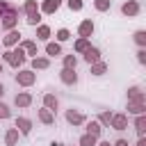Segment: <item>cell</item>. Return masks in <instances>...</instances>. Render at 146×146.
<instances>
[{"instance_id": "12", "label": "cell", "mask_w": 146, "mask_h": 146, "mask_svg": "<svg viewBox=\"0 0 146 146\" xmlns=\"http://www.w3.org/2000/svg\"><path fill=\"white\" fill-rule=\"evenodd\" d=\"M14 103H16V107H30L32 105V94L30 91H21V94H16Z\"/></svg>"}, {"instance_id": "32", "label": "cell", "mask_w": 146, "mask_h": 146, "mask_svg": "<svg viewBox=\"0 0 146 146\" xmlns=\"http://www.w3.org/2000/svg\"><path fill=\"white\" fill-rule=\"evenodd\" d=\"M96 121L100 123V128H105V125H110V121H112V112H100V116H98Z\"/></svg>"}, {"instance_id": "10", "label": "cell", "mask_w": 146, "mask_h": 146, "mask_svg": "<svg viewBox=\"0 0 146 146\" xmlns=\"http://www.w3.org/2000/svg\"><path fill=\"white\" fill-rule=\"evenodd\" d=\"M110 125H112L114 130H125V128H128V116H125V114H112Z\"/></svg>"}, {"instance_id": "28", "label": "cell", "mask_w": 146, "mask_h": 146, "mask_svg": "<svg viewBox=\"0 0 146 146\" xmlns=\"http://www.w3.org/2000/svg\"><path fill=\"white\" fill-rule=\"evenodd\" d=\"M96 141H98L96 137H91V135H87V132H84V135L80 137V141H78V146H96Z\"/></svg>"}, {"instance_id": "16", "label": "cell", "mask_w": 146, "mask_h": 146, "mask_svg": "<svg viewBox=\"0 0 146 146\" xmlns=\"http://www.w3.org/2000/svg\"><path fill=\"white\" fill-rule=\"evenodd\" d=\"M18 137H21V132H18L16 128H9V130L5 132V146H16V144H18Z\"/></svg>"}, {"instance_id": "26", "label": "cell", "mask_w": 146, "mask_h": 146, "mask_svg": "<svg viewBox=\"0 0 146 146\" xmlns=\"http://www.w3.org/2000/svg\"><path fill=\"white\" fill-rule=\"evenodd\" d=\"M89 46H91V43H89V39H82V36H80V39L73 43V50H75V52H84Z\"/></svg>"}, {"instance_id": "38", "label": "cell", "mask_w": 146, "mask_h": 146, "mask_svg": "<svg viewBox=\"0 0 146 146\" xmlns=\"http://www.w3.org/2000/svg\"><path fill=\"white\" fill-rule=\"evenodd\" d=\"M112 146H128V141H125V139H116Z\"/></svg>"}, {"instance_id": "20", "label": "cell", "mask_w": 146, "mask_h": 146, "mask_svg": "<svg viewBox=\"0 0 146 146\" xmlns=\"http://www.w3.org/2000/svg\"><path fill=\"white\" fill-rule=\"evenodd\" d=\"M46 55H50V57H59V55H62V46H59L57 41H48V43H46Z\"/></svg>"}, {"instance_id": "29", "label": "cell", "mask_w": 146, "mask_h": 146, "mask_svg": "<svg viewBox=\"0 0 146 146\" xmlns=\"http://www.w3.org/2000/svg\"><path fill=\"white\" fill-rule=\"evenodd\" d=\"M23 11H25V14L39 11V5H36V0H25V2H23Z\"/></svg>"}, {"instance_id": "7", "label": "cell", "mask_w": 146, "mask_h": 146, "mask_svg": "<svg viewBox=\"0 0 146 146\" xmlns=\"http://www.w3.org/2000/svg\"><path fill=\"white\" fill-rule=\"evenodd\" d=\"M59 80H62L64 84L73 87V84L78 82V73H75V68H62V73H59Z\"/></svg>"}, {"instance_id": "39", "label": "cell", "mask_w": 146, "mask_h": 146, "mask_svg": "<svg viewBox=\"0 0 146 146\" xmlns=\"http://www.w3.org/2000/svg\"><path fill=\"white\" fill-rule=\"evenodd\" d=\"M96 146H112V144H110L107 139H103V141H96Z\"/></svg>"}, {"instance_id": "31", "label": "cell", "mask_w": 146, "mask_h": 146, "mask_svg": "<svg viewBox=\"0 0 146 146\" xmlns=\"http://www.w3.org/2000/svg\"><path fill=\"white\" fill-rule=\"evenodd\" d=\"M135 43H137L139 48L146 46V32H144V30H137V32H135Z\"/></svg>"}, {"instance_id": "40", "label": "cell", "mask_w": 146, "mask_h": 146, "mask_svg": "<svg viewBox=\"0 0 146 146\" xmlns=\"http://www.w3.org/2000/svg\"><path fill=\"white\" fill-rule=\"evenodd\" d=\"M137 146H146V139H144V137H139V141H137Z\"/></svg>"}, {"instance_id": "3", "label": "cell", "mask_w": 146, "mask_h": 146, "mask_svg": "<svg viewBox=\"0 0 146 146\" xmlns=\"http://www.w3.org/2000/svg\"><path fill=\"white\" fill-rule=\"evenodd\" d=\"M36 82V73L32 71V68H21L18 73H16V84H21V87H32Z\"/></svg>"}, {"instance_id": "13", "label": "cell", "mask_w": 146, "mask_h": 146, "mask_svg": "<svg viewBox=\"0 0 146 146\" xmlns=\"http://www.w3.org/2000/svg\"><path fill=\"white\" fill-rule=\"evenodd\" d=\"M43 107H46V110H50V112L55 114V112H57V107H59L57 96H55V94H43Z\"/></svg>"}, {"instance_id": "30", "label": "cell", "mask_w": 146, "mask_h": 146, "mask_svg": "<svg viewBox=\"0 0 146 146\" xmlns=\"http://www.w3.org/2000/svg\"><path fill=\"white\" fill-rule=\"evenodd\" d=\"M78 66V57L71 52V55H64V68H75Z\"/></svg>"}, {"instance_id": "11", "label": "cell", "mask_w": 146, "mask_h": 146, "mask_svg": "<svg viewBox=\"0 0 146 146\" xmlns=\"http://www.w3.org/2000/svg\"><path fill=\"white\" fill-rule=\"evenodd\" d=\"M14 128H16L21 135H30V132H32V121H30V119H25V116H18Z\"/></svg>"}, {"instance_id": "9", "label": "cell", "mask_w": 146, "mask_h": 146, "mask_svg": "<svg viewBox=\"0 0 146 146\" xmlns=\"http://www.w3.org/2000/svg\"><path fill=\"white\" fill-rule=\"evenodd\" d=\"M82 55H84V62H87L89 66H91V64H96V62H100V50H98L96 46H89Z\"/></svg>"}, {"instance_id": "36", "label": "cell", "mask_w": 146, "mask_h": 146, "mask_svg": "<svg viewBox=\"0 0 146 146\" xmlns=\"http://www.w3.org/2000/svg\"><path fill=\"white\" fill-rule=\"evenodd\" d=\"M9 116H11V110L5 103H0V119H9Z\"/></svg>"}, {"instance_id": "34", "label": "cell", "mask_w": 146, "mask_h": 146, "mask_svg": "<svg viewBox=\"0 0 146 146\" xmlns=\"http://www.w3.org/2000/svg\"><path fill=\"white\" fill-rule=\"evenodd\" d=\"M55 36H57V43H62V41H68V39H71V32H68L66 27H62V30H57Z\"/></svg>"}, {"instance_id": "14", "label": "cell", "mask_w": 146, "mask_h": 146, "mask_svg": "<svg viewBox=\"0 0 146 146\" xmlns=\"http://www.w3.org/2000/svg\"><path fill=\"white\" fill-rule=\"evenodd\" d=\"M62 7V0H43L41 2V14H55Z\"/></svg>"}, {"instance_id": "23", "label": "cell", "mask_w": 146, "mask_h": 146, "mask_svg": "<svg viewBox=\"0 0 146 146\" xmlns=\"http://www.w3.org/2000/svg\"><path fill=\"white\" fill-rule=\"evenodd\" d=\"M25 23H27V25H32V27H36V25L41 23V14H39V11H32V14H25Z\"/></svg>"}, {"instance_id": "27", "label": "cell", "mask_w": 146, "mask_h": 146, "mask_svg": "<svg viewBox=\"0 0 146 146\" xmlns=\"http://www.w3.org/2000/svg\"><path fill=\"white\" fill-rule=\"evenodd\" d=\"M103 73H107V64H105V62L91 64V75H103Z\"/></svg>"}, {"instance_id": "2", "label": "cell", "mask_w": 146, "mask_h": 146, "mask_svg": "<svg viewBox=\"0 0 146 146\" xmlns=\"http://www.w3.org/2000/svg\"><path fill=\"white\" fill-rule=\"evenodd\" d=\"M16 25H18V7L11 5L9 11L0 16V27H2L5 32H9V30H16Z\"/></svg>"}, {"instance_id": "37", "label": "cell", "mask_w": 146, "mask_h": 146, "mask_svg": "<svg viewBox=\"0 0 146 146\" xmlns=\"http://www.w3.org/2000/svg\"><path fill=\"white\" fill-rule=\"evenodd\" d=\"M137 59H139V64H146V50H144V48H139V52H137Z\"/></svg>"}, {"instance_id": "25", "label": "cell", "mask_w": 146, "mask_h": 146, "mask_svg": "<svg viewBox=\"0 0 146 146\" xmlns=\"http://www.w3.org/2000/svg\"><path fill=\"white\" fill-rule=\"evenodd\" d=\"M135 128H137L139 137H144V130H146V114H139V116L135 119Z\"/></svg>"}, {"instance_id": "4", "label": "cell", "mask_w": 146, "mask_h": 146, "mask_svg": "<svg viewBox=\"0 0 146 146\" xmlns=\"http://www.w3.org/2000/svg\"><path fill=\"white\" fill-rule=\"evenodd\" d=\"M0 41H2L5 48H16L18 41H21V32H18V30H9V32H5V36H2Z\"/></svg>"}, {"instance_id": "17", "label": "cell", "mask_w": 146, "mask_h": 146, "mask_svg": "<svg viewBox=\"0 0 146 146\" xmlns=\"http://www.w3.org/2000/svg\"><path fill=\"white\" fill-rule=\"evenodd\" d=\"M50 66V59L48 57H32V71H43Z\"/></svg>"}, {"instance_id": "8", "label": "cell", "mask_w": 146, "mask_h": 146, "mask_svg": "<svg viewBox=\"0 0 146 146\" xmlns=\"http://www.w3.org/2000/svg\"><path fill=\"white\" fill-rule=\"evenodd\" d=\"M121 14H123V16H137V14H139V2H137V0L123 2V5H121Z\"/></svg>"}, {"instance_id": "42", "label": "cell", "mask_w": 146, "mask_h": 146, "mask_svg": "<svg viewBox=\"0 0 146 146\" xmlns=\"http://www.w3.org/2000/svg\"><path fill=\"white\" fill-rule=\"evenodd\" d=\"M0 73H2V62H0Z\"/></svg>"}, {"instance_id": "24", "label": "cell", "mask_w": 146, "mask_h": 146, "mask_svg": "<svg viewBox=\"0 0 146 146\" xmlns=\"http://www.w3.org/2000/svg\"><path fill=\"white\" fill-rule=\"evenodd\" d=\"M36 39L48 41V39H50V27H48V25H36Z\"/></svg>"}, {"instance_id": "18", "label": "cell", "mask_w": 146, "mask_h": 146, "mask_svg": "<svg viewBox=\"0 0 146 146\" xmlns=\"http://www.w3.org/2000/svg\"><path fill=\"white\" fill-rule=\"evenodd\" d=\"M128 112L135 114V116H139V114L146 112V105L144 103H137V100H128Z\"/></svg>"}, {"instance_id": "21", "label": "cell", "mask_w": 146, "mask_h": 146, "mask_svg": "<svg viewBox=\"0 0 146 146\" xmlns=\"http://www.w3.org/2000/svg\"><path fill=\"white\" fill-rule=\"evenodd\" d=\"M128 100L144 103V91H141V87H130V89H128Z\"/></svg>"}, {"instance_id": "33", "label": "cell", "mask_w": 146, "mask_h": 146, "mask_svg": "<svg viewBox=\"0 0 146 146\" xmlns=\"http://www.w3.org/2000/svg\"><path fill=\"white\" fill-rule=\"evenodd\" d=\"M94 7H96L98 11H107V9L112 7V0H94Z\"/></svg>"}, {"instance_id": "5", "label": "cell", "mask_w": 146, "mask_h": 146, "mask_svg": "<svg viewBox=\"0 0 146 146\" xmlns=\"http://www.w3.org/2000/svg\"><path fill=\"white\" fill-rule=\"evenodd\" d=\"M78 34H80L82 39H91V34H94V21H91V18H84V21L78 25Z\"/></svg>"}, {"instance_id": "41", "label": "cell", "mask_w": 146, "mask_h": 146, "mask_svg": "<svg viewBox=\"0 0 146 146\" xmlns=\"http://www.w3.org/2000/svg\"><path fill=\"white\" fill-rule=\"evenodd\" d=\"M5 96V87H2V82H0V98Z\"/></svg>"}, {"instance_id": "19", "label": "cell", "mask_w": 146, "mask_h": 146, "mask_svg": "<svg viewBox=\"0 0 146 146\" xmlns=\"http://www.w3.org/2000/svg\"><path fill=\"white\" fill-rule=\"evenodd\" d=\"M21 48L25 50V55H39V46H36V41H21Z\"/></svg>"}, {"instance_id": "15", "label": "cell", "mask_w": 146, "mask_h": 146, "mask_svg": "<svg viewBox=\"0 0 146 146\" xmlns=\"http://www.w3.org/2000/svg\"><path fill=\"white\" fill-rule=\"evenodd\" d=\"M87 123V135H91V137H100V132H103V128H100V123L96 121V119H91V121H84Z\"/></svg>"}, {"instance_id": "1", "label": "cell", "mask_w": 146, "mask_h": 146, "mask_svg": "<svg viewBox=\"0 0 146 146\" xmlns=\"http://www.w3.org/2000/svg\"><path fill=\"white\" fill-rule=\"evenodd\" d=\"M25 50L18 46V48H9V50H5L2 52V62H7L9 66H14V68H18V66H23L25 64Z\"/></svg>"}, {"instance_id": "22", "label": "cell", "mask_w": 146, "mask_h": 146, "mask_svg": "<svg viewBox=\"0 0 146 146\" xmlns=\"http://www.w3.org/2000/svg\"><path fill=\"white\" fill-rule=\"evenodd\" d=\"M39 121H41V123H46V125H50V123H55V114H52L50 110L41 107V110H39Z\"/></svg>"}, {"instance_id": "6", "label": "cell", "mask_w": 146, "mask_h": 146, "mask_svg": "<svg viewBox=\"0 0 146 146\" xmlns=\"http://www.w3.org/2000/svg\"><path fill=\"white\" fill-rule=\"evenodd\" d=\"M64 116H66V121H68L71 125H82V123L87 121V119H84V114H82V112H78V110H73V107H71V110H66V114H64Z\"/></svg>"}, {"instance_id": "35", "label": "cell", "mask_w": 146, "mask_h": 146, "mask_svg": "<svg viewBox=\"0 0 146 146\" xmlns=\"http://www.w3.org/2000/svg\"><path fill=\"white\" fill-rule=\"evenodd\" d=\"M68 2V9L71 11H80L82 9V0H66Z\"/></svg>"}]
</instances>
